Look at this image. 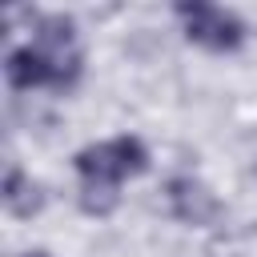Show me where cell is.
Listing matches in <instances>:
<instances>
[{
  "label": "cell",
  "instance_id": "cell-1",
  "mask_svg": "<svg viewBox=\"0 0 257 257\" xmlns=\"http://www.w3.org/2000/svg\"><path fill=\"white\" fill-rule=\"evenodd\" d=\"M72 169H76V177L84 181V189L116 193L120 181L149 173V149H145V141H137V137L96 141V145H84V149L72 157Z\"/></svg>",
  "mask_w": 257,
  "mask_h": 257
},
{
  "label": "cell",
  "instance_id": "cell-2",
  "mask_svg": "<svg viewBox=\"0 0 257 257\" xmlns=\"http://www.w3.org/2000/svg\"><path fill=\"white\" fill-rule=\"evenodd\" d=\"M181 28H185V40L205 48V52H237L245 44V20L221 4H209V0H181L173 4Z\"/></svg>",
  "mask_w": 257,
  "mask_h": 257
},
{
  "label": "cell",
  "instance_id": "cell-3",
  "mask_svg": "<svg viewBox=\"0 0 257 257\" xmlns=\"http://www.w3.org/2000/svg\"><path fill=\"white\" fill-rule=\"evenodd\" d=\"M4 80L16 92L28 88H72L80 80V52L76 56H56L40 44H24L12 48L4 56Z\"/></svg>",
  "mask_w": 257,
  "mask_h": 257
},
{
  "label": "cell",
  "instance_id": "cell-4",
  "mask_svg": "<svg viewBox=\"0 0 257 257\" xmlns=\"http://www.w3.org/2000/svg\"><path fill=\"white\" fill-rule=\"evenodd\" d=\"M165 197H169V213H173L181 225L209 229V225H217V221L225 217V205H221V201L213 197V189L201 185L197 177H173L169 189H165Z\"/></svg>",
  "mask_w": 257,
  "mask_h": 257
},
{
  "label": "cell",
  "instance_id": "cell-5",
  "mask_svg": "<svg viewBox=\"0 0 257 257\" xmlns=\"http://www.w3.org/2000/svg\"><path fill=\"white\" fill-rule=\"evenodd\" d=\"M4 209L12 217H32L44 209V193L32 177H24L20 165H8V177H4Z\"/></svg>",
  "mask_w": 257,
  "mask_h": 257
},
{
  "label": "cell",
  "instance_id": "cell-6",
  "mask_svg": "<svg viewBox=\"0 0 257 257\" xmlns=\"http://www.w3.org/2000/svg\"><path fill=\"white\" fill-rule=\"evenodd\" d=\"M24 257H48V253H44V249H36V253H24Z\"/></svg>",
  "mask_w": 257,
  "mask_h": 257
}]
</instances>
